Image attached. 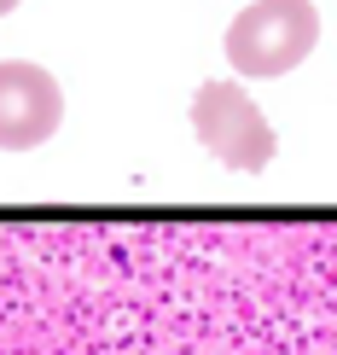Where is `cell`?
I'll return each instance as SVG.
<instances>
[{
	"instance_id": "6da1fadb",
	"label": "cell",
	"mask_w": 337,
	"mask_h": 355,
	"mask_svg": "<svg viewBox=\"0 0 337 355\" xmlns=\"http://www.w3.org/2000/svg\"><path fill=\"white\" fill-rule=\"evenodd\" d=\"M320 41V12L314 0H251L227 24V64L239 76H285Z\"/></svg>"
},
{
	"instance_id": "7a4b0ae2",
	"label": "cell",
	"mask_w": 337,
	"mask_h": 355,
	"mask_svg": "<svg viewBox=\"0 0 337 355\" xmlns=\"http://www.w3.org/2000/svg\"><path fill=\"white\" fill-rule=\"evenodd\" d=\"M192 135L203 140V152L227 169H268L280 140H273L268 116L239 82H203L192 94Z\"/></svg>"
},
{
	"instance_id": "3957f363",
	"label": "cell",
	"mask_w": 337,
	"mask_h": 355,
	"mask_svg": "<svg viewBox=\"0 0 337 355\" xmlns=\"http://www.w3.org/2000/svg\"><path fill=\"white\" fill-rule=\"evenodd\" d=\"M64 123V87L29 58H0V152H35Z\"/></svg>"
},
{
	"instance_id": "277c9868",
	"label": "cell",
	"mask_w": 337,
	"mask_h": 355,
	"mask_svg": "<svg viewBox=\"0 0 337 355\" xmlns=\"http://www.w3.org/2000/svg\"><path fill=\"white\" fill-rule=\"evenodd\" d=\"M6 12H18V0H0V18H6Z\"/></svg>"
}]
</instances>
